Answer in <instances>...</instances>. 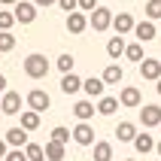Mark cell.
Returning a JSON list of instances; mask_svg holds the SVG:
<instances>
[{
  "instance_id": "obj_6",
  "label": "cell",
  "mask_w": 161,
  "mask_h": 161,
  "mask_svg": "<svg viewBox=\"0 0 161 161\" xmlns=\"http://www.w3.org/2000/svg\"><path fill=\"white\" fill-rule=\"evenodd\" d=\"M134 15L131 12H116L113 15V31H116L119 36H125V34H134Z\"/></svg>"
},
{
  "instance_id": "obj_13",
  "label": "cell",
  "mask_w": 161,
  "mask_h": 161,
  "mask_svg": "<svg viewBox=\"0 0 161 161\" xmlns=\"http://www.w3.org/2000/svg\"><path fill=\"white\" fill-rule=\"evenodd\" d=\"M85 27H88V15H85V12H70V15H67V31H70L73 36L85 34Z\"/></svg>"
},
{
  "instance_id": "obj_32",
  "label": "cell",
  "mask_w": 161,
  "mask_h": 161,
  "mask_svg": "<svg viewBox=\"0 0 161 161\" xmlns=\"http://www.w3.org/2000/svg\"><path fill=\"white\" fill-rule=\"evenodd\" d=\"M58 6L70 15V12H76V9H79V0H58Z\"/></svg>"
},
{
  "instance_id": "obj_5",
  "label": "cell",
  "mask_w": 161,
  "mask_h": 161,
  "mask_svg": "<svg viewBox=\"0 0 161 161\" xmlns=\"http://www.w3.org/2000/svg\"><path fill=\"white\" fill-rule=\"evenodd\" d=\"M0 113L3 116H21V94L18 91H6L0 97Z\"/></svg>"
},
{
  "instance_id": "obj_41",
  "label": "cell",
  "mask_w": 161,
  "mask_h": 161,
  "mask_svg": "<svg viewBox=\"0 0 161 161\" xmlns=\"http://www.w3.org/2000/svg\"><path fill=\"white\" fill-rule=\"evenodd\" d=\"M125 161H134V158H125Z\"/></svg>"
},
{
  "instance_id": "obj_34",
  "label": "cell",
  "mask_w": 161,
  "mask_h": 161,
  "mask_svg": "<svg viewBox=\"0 0 161 161\" xmlns=\"http://www.w3.org/2000/svg\"><path fill=\"white\" fill-rule=\"evenodd\" d=\"M79 9L82 12H94L97 9V0H79Z\"/></svg>"
},
{
  "instance_id": "obj_25",
  "label": "cell",
  "mask_w": 161,
  "mask_h": 161,
  "mask_svg": "<svg viewBox=\"0 0 161 161\" xmlns=\"http://www.w3.org/2000/svg\"><path fill=\"white\" fill-rule=\"evenodd\" d=\"M25 155H27V161H46V149L40 143H27L25 146Z\"/></svg>"
},
{
  "instance_id": "obj_27",
  "label": "cell",
  "mask_w": 161,
  "mask_h": 161,
  "mask_svg": "<svg viewBox=\"0 0 161 161\" xmlns=\"http://www.w3.org/2000/svg\"><path fill=\"white\" fill-rule=\"evenodd\" d=\"M67 140H73V131H67L64 125H58V128H52V143H67Z\"/></svg>"
},
{
  "instance_id": "obj_8",
  "label": "cell",
  "mask_w": 161,
  "mask_h": 161,
  "mask_svg": "<svg viewBox=\"0 0 161 161\" xmlns=\"http://www.w3.org/2000/svg\"><path fill=\"white\" fill-rule=\"evenodd\" d=\"M140 122H143V128H158L161 125V107L158 103H146L140 109Z\"/></svg>"
},
{
  "instance_id": "obj_20",
  "label": "cell",
  "mask_w": 161,
  "mask_h": 161,
  "mask_svg": "<svg viewBox=\"0 0 161 161\" xmlns=\"http://www.w3.org/2000/svg\"><path fill=\"white\" fill-rule=\"evenodd\" d=\"M134 149H137L140 155L155 152V140H152V134H137V137H134Z\"/></svg>"
},
{
  "instance_id": "obj_38",
  "label": "cell",
  "mask_w": 161,
  "mask_h": 161,
  "mask_svg": "<svg viewBox=\"0 0 161 161\" xmlns=\"http://www.w3.org/2000/svg\"><path fill=\"white\" fill-rule=\"evenodd\" d=\"M18 0H0V6H15Z\"/></svg>"
},
{
  "instance_id": "obj_17",
  "label": "cell",
  "mask_w": 161,
  "mask_h": 161,
  "mask_svg": "<svg viewBox=\"0 0 161 161\" xmlns=\"http://www.w3.org/2000/svg\"><path fill=\"white\" fill-rule=\"evenodd\" d=\"M61 91H64V94H76V91H82V79L76 76V73H64V76H61Z\"/></svg>"
},
{
  "instance_id": "obj_36",
  "label": "cell",
  "mask_w": 161,
  "mask_h": 161,
  "mask_svg": "<svg viewBox=\"0 0 161 161\" xmlns=\"http://www.w3.org/2000/svg\"><path fill=\"white\" fill-rule=\"evenodd\" d=\"M6 152H9V146H6V140H0V158H6Z\"/></svg>"
},
{
  "instance_id": "obj_16",
  "label": "cell",
  "mask_w": 161,
  "mask_h": 161,
  "mask_svg": "<svg viewBox=\"0 0 161 161\" xmlns=\"http://www.w3.org/2000/svg\"><path fill=\"white\" fill-rule=\"evenodd\" d=\"M116 137H119V143H134V137H137V125H134V122H119Z\"/></svg>"
},
{
  "instance_id": "obj_39",
  "label": "cell",
  "mask_w": 161,
  "mask_h": 161,
  "mask_svg": "<svg viewBox=\"0 0 161 161\" xmlns=\"http://www.w3.org/2000/svg\"><path fill=\"white\" fill-rule=\"evenodd\" d=\"M155 152H158V158H161V140H158V143H155Z\"/></svg>"
},
{
  "instance_id": "obj_3",
  "label": "cell",
  "mask_w": 161,
  "mask_h": 161,
  "mask_svg": "<svg viewBox=\"0 0 161 161\" xmlns=\"http://www.w3.org/2000/svg\"><path fill=\"white\" fill-rule=\"evenodd\" d=\"M12 15H15V21H21V25H34L36 21V3L34 0H18L15 6H12Z\"/></svg>"
},
{
  "instance_id": "obj_22",
  "label": "cell",
  "mask_w": 161,
  "mask_h": 161,
  "mask_svg": "<svg viewBox=\"0 0 161 161\" xmlns=\"http://www.w3.org/2000/svg\"><path fill=\"white\" fill-rule=\"evenodd\" d=\"M119 107H122V103H119V97H107V94H103V97L97 100V113H100V116H113Z\"/></svg>"
},
{
  "instance_id": "obj_19",
  "label": "cell",
  "mask_w": 161,
  "mask_h": 161,
  "mask_svg": "<svg viewBox=\"0 0 161 161\" xmlns=\"http://www.w3.org/2000/svg\"><path fill=\"white\" fill-rule=\"evenodd\" d=\"M100 79L107 82V85H119V82L125 79V70H122L119 64H109L107 70H103V76H100Z\"/></svg>"
},
{
  "instance_id": "obj_28",
  "label": "cell",
  "mask_w": 161,
  "mask_h": 161,
  "mask_svg": "<svg viewBox=\"0 0 161 161\" xmlns=\"http://www.w3.org/2000/svg\"><path fill=\"white\" fill-rule=\"evenodd\" d=\"M146 18L149 21H155V18H161V0H146Z\"/></svg>"
},
{
  "instance_id": "obj_37",
  "label": "cell",
  "mask_w": 161,
  "mask_h": 161,
  "mask_svg": "<svg viewBox=\"0 0 161 161\" xmlns=\"http://www.w3.org/2000/svg\"><path fill=\"white\" fill-rule=\"evenodd\" d=\"M36 6H52V3H58V0H34Z\"/></svg>"
},
{
  "instance_id": "obj_42",
  "label": "cell",
  "mask_w": 161,
  "mask_h": 161,
  "mask_svg": "<svg viewBox=\"0 0 161 161\" xmlns=\"http://www.w3.org/2000/svg\"><path fill=\"white\" fill-rule=\"evenodd\" d=\"M155 161H161V158H155Z\"/></svg>"
},
{
  "instance_id": "obj_18",
  "label": "cell",
  "mask_w": 161,
  "mask_h": 161,
  "mask_svg": "<svg viewBox=\"0 0 161 161\" xmlns=\"http://www.w3.org/2000/svg\"><path fill=\"white\" fill-rule=\"evenodd\" d=\"M125 49H128V46H125V40H122V36H109V43H107V55H109V58H113V61H119V58H122V55H125Z\"/></svg>"
},
{
  "instance_id": "obj_7",
  "label": "cell",
  "mask_w": 161,
  "mask_h": 161,
  "mask_svg": "<svg viewBox=\"0 0 161 161\" xmlns=\"http://www.w3.org/2000/svg\"><path fill=\"white\" fill-rule=\"evenodd\" d=\"M140 76L149 82H158L161 79V58H143L140 64Z\"/></svg>"
},
{
  "instance_id": "obj_14",
  "label": "cell",
  "mask_w": 161,
  "mask_h": 161,
  "mask_svg": "<svg viewBox=\"0 0 161 161\" xmlns=\"http://www.w3.org/2000/svg\"><path fill=\"white\" fill-rule=\"evenodd\" d=\"M6 146H12V149H21V146H27V131L21 125H15V128H9L6 131Z\"/></svg>"
},
{
  "instance_id": "obj_40",
  "label": "cell",
  "mask_w": 161,
  "mask_h": 161,
  "mask_svg": "<svg viewBox=\"0 0 161 161\" xmlns=\"http://www.w3.org/2000/svg\"><path fill=\"white\" fill-rule=\"evenodd\" d=\"M155 91H158V94H161V79H158V82H155Z\"/></svg>"
},
{
  "instance_id": "obj_4",
  "label": "cell",
  "mask_w": 161,
  "mask_h": 161,
  "mask_svg": "<svg viewBox=\"0 0 161 161\" xmlns=\"http://www.w3.org/2000/svg\"><path fill=\"white\" fill-rule=\"evenodd\" d=\"M27 109H34V113H46V109L52 107V97L46 94L43 88H34V91H27Z\"/></svg>"
},
{
  "instance_id": "obj_31",
  "label": "cell",
  "mask_w": 161,
  "mask_h": 161,
  "mask_svg": "<svg viewBox=\"0 0 161 161\" xmlns=\"http://www.w3.org/2000/svg\"><path fill=\"white\" fill-rule=\"evenodd\" d=\"M12 25H15V15L12 12H0V31H12Z\"/></svg>"
},
{
  "instance_id": "obj_29",
  "label": "cell",
  "mask_w": 161,
  "mask_h": 161,
  "mask_svg": "<svg viewBox=\"0 0 161 161\" xmlns=\"http://www.w3.org/2000/svg\"><path fill=\"white\" fill-rule=\"evenodd\" d=\"M55 64H58V70H61V73H73V64H76V61H73L70 52H64V55H58V61H55Z\"/></svg>"
},
{
  "instance_id": "obj_21",
  "label": "cell",
  "mask_w": 161,
  "mask_h": 161,
  "mask_svg": "<svg viewBox=\"0 0 161 161\" xmlns=\"http://www.w3.org/2000/svg\"><path fill=\"white\" fill-rule=\"evenodd\" d=\"M21 128H25L27 134L36 131V128H40V113H34V109H21Z\"/></svg>"
},
{
  "instance_id": "obj_24",
  "label": "cell",
  "mask_w": 161,
  "mask_h": 161,
  "mask_svg": "<svg viewBox=\"0 0 161 161\" xmlns=\"http://www.w3.org/2000/svg\"><path fill=\"white\" fill-rule=\"evenodd\" d=\"M43 149H46V161H64V146L61 143H52L49 140Z\"/></svg>"
},
{
  "instance_id": "obj_15",
  "label": "cell",
  "mask_w": 161,
  "mask_h": 161,
  "mask_svg": "<svg viewBox=\"0 0 161 161\" xmlns=\"http://www.w3.org/2000/svg\"><path fill=\"white\" fill-rule=\"evenodd\" d=\"M94 113H97V107H94L91 100H76V103H73V116L79 119V122H88V119H94Z\"/></svg>"
},
{
  "instance_id": "obj_10",
  "label": "cell",
  "mask_w": 161,
  "mask_h": 161,
  "mask_svg": "<svg viewBox=\"0 0 161 161\" xmlns=\"http://www.w3.org/2000/svg\"><path fill=\"white\" fill-rule=\"evenodd\" d=\"M73 143L79 146H94V128L88 122H79V125L73 128Z\"/></svg>"
},
{
  "instance_id": "obj_1",
  "label": "cell",
  "mask_w": 161,
  "mask_h": 161,
  "mask_svg": "<svg viewBox=\"0 0 161 161\" xmlns=\"http://www.w3.org/2000/svg\"><path fill=\"white\" fill-rule=\"evenodd\" d=\"M25 73L31 79H46V76H49V58L40 55V52H31L25 58Z\"/></svg>"
},
{
  "instance_id": "obj_43",
  "label": "cell",
  "mask_w": 161,
  "mask_h": 161,
  "mask_svg": "<svg viewBox=\"0 0 161 161\" xmlns=\"http://www.w3.org/2000/svg\"><path fill=\"white\" fill-rule=\"evenodd\" d=\"M158 128H161V125H158Z\"/></svg>"
},
{
  "instance_id": "obj_12",
  "label": "cell",
  "mask_w": 161,
  "mask_h": 161,
  "mask_svg": "<svg viewBox=\"0 0 161 161\" xmlns=\"http://www.w3.org/2000/svg\"><path fill=\"white\" fill-rule=\"evenodd\" d=\"M155 34H158V27H155V21H149V18H143V21H137V25H134V36L140 40V43L155 40Z\"/></svg>"
},
{
  "instance_id": "obj_11",
  "label": "cell",
  "mask_w": 161,
  "mask_h": 161,
  "mask_svg": "<svg viewBox=\"0 0 161 161\" xmlns=\"http://www.w3.org/2000/svg\"><path fill=\"white\" fill-rule=\"evenodd\" d=\"M103 88H107V82L100 79V76H88V79H82V91H85V94H88L91 100L94 97H103Z\"/></svg>"
},
{
  "instance_id": "obj_23",
  "label": "cell",
  "mask_w": 161,
  "mask_h": 161,
  "mask_svg": "<svg viewBox=\"0 0 161 161\" xmlns=\"http://www.w3.org/2000/svg\"><path fill=\"white\" fill-rule=\"evenodd\" d=\"M94 161H113V143H107V140L94 143Z\"/></svg>"
},
{
  "instance_id": "obj_26",
  "label": "cell",
  "mask_w": 161,
  "mask_h": 161,
  "mask_svg": "<svg viewBox=\"0 0 161 161\" xmlns=\"http://www.w3.org/2000/svg\"><path fill=\"white\" fill-rule=\"evenodd\" d=\"M125 58H128V61L143 64V58H146V55H143V43H131V46L125 49Z\"/></svg>"
},
{
  "instance_id": "obj_33",
  "label": "cell",
  "mask_w": 161,
  "mask_h": 161,
  "mask_svg": "<svg viewBox=\"0 0 161 161\" xmlns=\"http://www.w3.org/2000/svg\"><path fill=\"white\" fill-rule=\"evenodd\" d=\"M6 161H27V155H25V149H9Z\"/></svg>"
},
{
  "instance_id": "obj_30",
  "label": "cell",
  "mask_w": 161,
  "mask_h": 161,
  "mask_svg": "<svg viewBox=\"0 0 161 161\" xmlns=\"http://www.w3.org/2000/svg\"><path fill=\"white\" fill-rule=\"evenodd\" d=\"M15 49V36L12 31H0V52H12Z\"/></svg>"
},
{
  "instance_id": "obj_35",
  "label": "cell",
  "mask_w": 161,
  "mask_h": 161,
  "mask_svg": "<svg viewBox=\"0 0 161 161\" xmlns=\"http://www.w3.org/2000/svg\"><path fill=\"white\" fill-rule=\"evenodd\" d=\"M6 91H9V88H6V76L0 73V94H6Z\"/></svg>"
},
{
  "instance_id": "obj_2",
  "label": "cell",
  "mask_w": 161,
  "mask_h": 161,
  "mask_svg": "<svg viewBox=\"0 0 161 161\" xmlns=\"http://www.w3.org/2000/svg\"><path fill=\"white\" fill-rule=\"evenodd\" d=\"M88 27H94L97 34L109 31V27H113V9H107V6H97V9H94V12L88 15Z\"/></svg>"
},
{
  "instance_id": "obj_9",
  "label": "cell",
  "mask_w": 161,
  "mask_h": 161,
  "mask_svg": "<svg viewBox=\"0 0 161 161\" xmlns=\"http://www.w3.org/2000/svg\"><path fill=\"white\" fill-rule=\"evenodd\" d=\"M119 103L128 109H137L140 103H143V94H140V88H134V85H125L122 88V94H119Z\"/></svg>"
}]
</instances>
